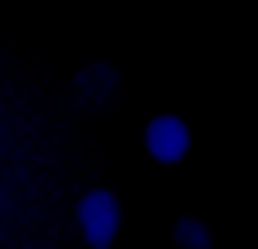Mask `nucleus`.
Masks as SVG:
<instances>
[{"instance_id": "obj_3", "label": "nucleus", "mask_w": 258, "mask_h": 249, "mask_svg": "<svg viewBox=\"0 0 258 249\" xmlns=\"http://www.w3.org/2000/svg\"><path fill=\"white\" fill-rule=\"evenodd\" d=\"M112 88H117V69H112V64H88V69L78 73V98H83L88 108L107 103Z\"/></svg>"}, {"instance_id": "obj_1", "label": "nucleus", "mask_w": 258, "mask_h": 249, "mask_svg": "<svg viewBox=\"0 0 258 249\" xmlns=\"http://www.w3.org/2000/svg\"><path fill=\"white\" fill-rule=\"evenodd\" d=\"M78 225H83V239L93 249H107L122 230V205H117L112 190H88L78 201Z\"/></svg>"}, {"instance_id": "obj_4", "label": "nucleus", "mask_w": 258, "mask_h": 249, "mask_svg": "<svg viewBox=\"0 0 258 249\" xmlns=\"http://www.w3.org/2000/svg\"><path fill=\"white\" fill-rule=\"evenodd\" d=\"M175 244L180 249H210V230H205L200 220H180L175 225Z\"/></svg>"}, {"instance_id": "obj_2", "label": "nucleus", "mask_w": 258, "mask_h": 249, "mask_svg": "<svg viewBox=\"0 0 258 249\" xmlns=\"http://www.w3.org/2000/svg\"><path fill=\"white\" fill-rule=\"evenodd\" d=\"M146 152H151V161H161V166H171V161H180L190 152V127L180 122V117H171V113H161V117H151L146 122Z\"/></svg>"}]
</instances>
